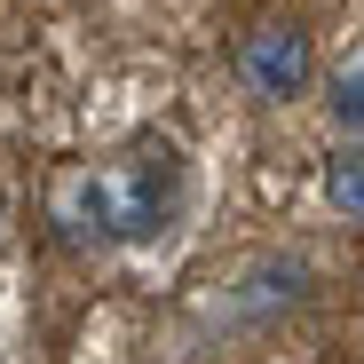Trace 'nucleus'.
<instances>
[{
  "mask_svg": "<svg viewBox=\"0 0 364 364\" xmlns=\"http://www.w3.org/2000/svg\"><path fill=\"white\" fill-rule=\"evenodd\" d=\"M182 198H191V166L174 143H135L111 166H80L55 182V230L64 246L103 254V246H151L174 230Z\"/></svg>",
  "mask_w": 364,
  "mask_h": 364,
  "instance_id": "1",
  "label": "nucleus"
},
{
  "mask_svg": "<svg viewBox=\"0 0 364 364\" xmlns=\"http://www.w3.org/2000/svg\"><path fill=\"white\" fill-rule=\"evenodd\" d=\"M309 80H317V40L301 24L269 16L237 40V87L254 103H293V95H309Z\"/></svg>",
  "mask_w": 364,
  "mask_h": 364,
  "instance_id": "2",
  "label": "nucleus"
},
{
  "mask_svg": "<svg viewBox=\"0 0 364 364\" xmlns=\"http://www.w3.org/2000/svg\"><path fill=\"white\" fill-rule=\"evenodd\" d=\"M325 111H333V127H341L348 143H364V48L341 55V72H333V87H325Z\"/></svg>",
  "mask_w": 364,
  "mask_h": 364,
  "instance_id": "3",
  "label": "nucleus"
},
{
  "mask_svg": "<svg viewBox=\"0 0 364 364\" xmlns=\"http://www.w3.org/2000/svg\"><path fill=\"white\" fill-rule=\"evenodd\" d=\"M325 198H333V214L364 222V143L341 151V159H325Z\"/></svg>",
  "mask_w": 364,
  "mask_h": 364,
  "instance_id": "4",
  "label": "nucleus"
}]
</instances>
